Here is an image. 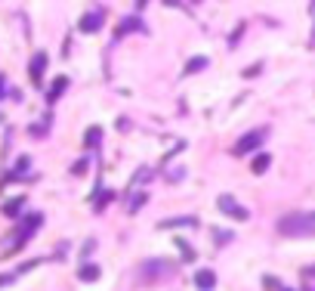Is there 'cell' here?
<instances>
[{
	"label": "cell",
	"mask_w": 315,
	"mask_h": 291,
	"mask_svg": "<svg viewBox=\"0 0 315 291\" xmlns=\"http://www.w3.org/2000/svg\"><path fill=\"white\" fill-rule=\"evenodd\" d=\"M13 282V276H0V285H10Z\"/></svg>",
	"instance_id": "cell-20"
},
{
	"label": "cell",
	"mask_w": 315,
	"mask_h": 291,
	"mask_svg": "<svg viewBox=\"0 0 315 291\" xmlns=\"http://www.w3.org/2000/svg\"><path fill=\"white\" fill-rule=\"evenodd\" d=\"M28 165H31V161H28V158H22V161H19V165H16V171L22 174V171H28Z\"/></svg>",
	"instance_id": "cell-19"
},
{
	"label": "cell",
	"mask_w": 315,
	"mask_h": 291,
	"mask_svg": "<svg viewBox=\"0 0 315 291\" xmlns=\"http://www.w3.org/2000/svg\"><path fill=\"white\" fill-rule=\"evenodd\" d=\"M71 171H74V174H84V171H87V158H81V161H78V165H74Z\"/></svg>",
	"instance_id": "cell-18"
},
{
	"label": "cell",
	"mask_w": 315,
	"mask_h": 291,
	"mask_svg": "<svg viewBox=\"0 0 315 291\" xmlns=\"http://www.w3.org/2000/svg\"><path fill=\"white\" fill-rule=\"evenodd\" d=\"M269 165H272V155H266V152H259V155L253 158V165H250V171H253V174H266V171H269Z\"/></svg>",
	"instance_id": "cell-10"
},
{
	"label": "cell",
	"mask_w": 315,
	"mask_h": 291,
	"mask_svg": "<svg viewBox=\"0 0 315 291\" xmlns=\"http://www.w3.org/2000/svg\"><path fill=\"white\" fill-rule=\"evenodd\" d=\"M266 133L269 130H253V133H247V136H241L238 139V145H235V155H244V152H253L259 142L266 139Z\"/></svg>",
	"instance_id": "cell-4"
},
{
	"label": "cell",
	"mask_w": 315,
	"mask_h": 291,
	"mask_svg": "<svg viewBox=\"0 0 315 291\" xmlns=\"http://www.w3.org/2000/svg\"><path fill=\"white\" fill-rule=\"evenodd\" d=\"M78 279H81V282H96V279H99V266H81Z\"/></svg>",
	"instance_id": "cell-12"
},
{
	"label": "cell",
	"mask_w": 315,
	"mask_h": 291,
	"mask_svg": "<svg viewBox=\"0 0 315 291\" xmlns=\"http://www.w3.org/2000/svg\"><path fill=\"white\" fill-rule=\"evenodd\" d=\"M281 235H315V211H296L278 220Z\"/></svg>",
	"instance_id": "cell-1"
},
{
	"label": "cell",
	"mask_w": 315,
	"mask_h": 291,
	"mask_svg": "<svg viewBox=\"0 0 315 291\" xmlns=\"http://www.w3.org/2000/svg\"><path fill=\"white\" fill-rule=\"evenodd\" d=\"M47 53H34L31 56V68H28V75H31V84H41L44 81V68H47Z\"/></svg>",
	"instance_id": "cell-5"
},
{
	"label": "cell",
	"mask_w": 315,
	"mask_h": 291,
	"mask_svg": "<svg viewBox=\"0 0 315 291\" xmlns=\"http://www.w3.org/2000/svg\"><path fill=\"white\" fill-rule=\"evenodd\" d=\"M204 65H207V59H204V56H195L189 65H185V75H195V71H201Z\"/></svg>",
	"instance_id": "cell-14"
},
{
	"label": "cell",
	"mask_w": 315,
	"mask_h": 291,
	"mask_svg": "<svg viewBox=\"0 0 315 291\" xmlns=\"http://www.w3.org/2000/svg\"><path fill=\"white\" fill-rule=\"evenodd\" d=\"M145 202H148V195H136L133 202H130V208H127V211H130V214H136V211H139V208H142Z\"/></svg>",
	"instance_id": "cell-15"
},
{
	"label": "cell",
	"mask_w": 315,
	"mask_h": 291,
	"mask_svg": "<svg viewBox=\"0 0 315 291\" xmlns=\"http://www.w3.org/2000/svg\"><path fill=\"white\" fill-rule=\"evenodd\" d=\"M0 96H4V78H0Z\"/></svg>",
	"instance_id": "cell-22"
},
{
	"label": "cell",
	"mask_w": 315,
	"mask_h": 291,
	"mask_svg": "<svg viewBox=\"0 0 315 291\" xmlns=\"http://www.w3.org/2000/svg\"><path fill=\"white\" fill-rule=\"evenodd\" d=\"M284 291H290V288H284Z\"/></svg>",
	"instance_id": "cell-24"
},
{
	"label": "cell",
	"mask_w": 315,
	"mask_h": 291,
	"mask_svg": "<svg viewBox=\"0 0 315 291\" xmlns=\"http://www.w3.org/2000/svg\"><path fill=\"white\" fill-rule=\"evenodd\" d=\"M161 229H176V226H198L195 217H173V220H161Z\"/></svg>",
	"instance_id": "cell-9"
},
{
	"label": "cell",
	"mask_w": 315,
	"mask_h": 291,
	"mask_svg": "<svg viewBox=\"0 0 315 291\" xmlns=\"http://www.w3.org/2000/svg\"><path fill=\"white\" fill-rule=\"evenodd\" d=\"M164 4H167V7H179V0H164Z\"/></svg>",
	"instance_id": "cell-21"
},
{
	"label": "cell",
	"mask_w": 315,
	"mask_h": 291,
	"mask_svg": "<svg viewBox=\"0 0 315 291\" xmlns=\"http://www.w3.org/2000/svg\"><path fill=\"white\" fill-rule=\"evenodd\" d=\"M192 4H198V0H192Z\"/></svg>",
	"instance_id": "cell-23"
},
{
	"label": "cell",
	"mask_w": 315,
	"mask_h": 291,
	"mask_svg": "<svg viewBox=\"0 0 315 291\" xmlns=\"http://www.w3.org/2000/svg\"><path fill=\"white\" fill-rule=\"evenodd\" d=\"M102 139V127H90V130H87V136H84V142L90 145V149H93V145H96Z\"/></svg>",
	"instance_id": "cell-13"
},
{
	"label": "cell",
	"mask_w": 315,
	"mask_h": 291,
	"mask_svg": "<svg viewBox=\"0 0 315 291\" xmlns=\"http://www.w3.org/2000/svg\"><path fill=\"white\" fill-rule=\"evenodd\" d=\"M195 285H198L201 291H210V288L216 285V272H213V269H198V272H195Z\"/></svg>",
	"instance_id": "cell-7"
},
{
	"label": "cell",
	"mask_w": 315,
	"mask_h": 291,
	"mask_svg": "<svg viewBox=\"0 0 315 291\" xmlns=\"http://www.w3.org/2000/svg\"><path fill=\"white\" fill-rule=\"evenodd\" d=\"M22 205H25V195H19V198H10V202L4 205V214H7V217H16L19 211H22Z\"/></svg>",
	"instance_id": "cell-11"
},
{
	"label": "cell",
	"mask_w": 315,
	"mask_h": 291,
	"mask_svg": "<svg viewBox=\"0 0 315 291\" xmlns=\"http://www.w3.org/2000/svg\"><path fill=\"white\" fill-rule=\"evenodd\" d=\"M65 90H68V78H65V75H59V78H56V81H53V87L47 90V102L53 105L56 99H59V96L65 93Z\"/></svg>",
	"instance_id": "cell-8"
},
{
	"label": "cell",
	"mask_w": 315,
	"mask_h": 291,
	"mask_svg": "<svg viewBox=\"0 0 315 291\" xmlns=\"http://www.w3.org/2000/svg\"><path fill=\"white\" fill-rule=\"evenodd\" d=\"M216 205H219V211H222V214L235 217V220H247V217H250V214H247V208H241L232 195H219V202H216Z\"/></svg>",
	"instance_id": "cell-3"
},
{
	"label": "cell",
	"mask_w": 315,
	"mask_h": 291,
	"mask_svg": "<svg viewBox=\"0 0 315 291\" xmlns=\"http://www.w3.org/2000/svg\"><path fill=\"white\" fill-rule=\"evenodd\" d=\"M263 285H266V291H275V288H278V279H272V276H266V279H263Z\"/></svg>",
	"instance_id": "cell-17"
},
{
	"label": "cell",
	"mask_w": 315,
	"mask_h": 291,
	"mask_svg": "<svg viewBox=\"0 0 315 291\" xmlns=\"http://www.w3.org/2000/svg\"><path fill=\"white\" fill-rule=\"evenodd\" d=\"M176 245H179V251H182V254H185V257H182V260H195V251H192V248H189V245H185V242H182V239H176Z\"/></svg>",
	"instance_id": "cell-16"
},
{
	"label": "cell",
	"mask_w": 315,
	"mask_h": 291,
	"mask_svg": "<svg viewBox=\"0 0 315 291\" xmlns=\"http://www.w3.org/2000/svg\"><path fill=\"white\" fill-rule=\"evenodd\" d=\"M130 31H142V34H148V28H145V22L139 19V16H127V19L118 22V38H121V34H130Z\"/></svg>",
	"instance_id": "cell-6"
},
{
	"label": "cell",
	"mask_w": 315,
	"mask_h": 291,
	"mask_svg": "<svg viewBox=\"0 0 315 291\" xmlns=\"http://www.w3.org/2000/svg\"><path fill=\"white\" fill-rule=\"evenodd\" d=\"M102 22H105V13H102V10H90V13L81 16L78 28H81L84 34H93V31H99V28H102Z\"/></svg>",
	"instance_id": "cell-2"
}]
</instances>
